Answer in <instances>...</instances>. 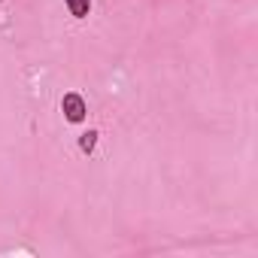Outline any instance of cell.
I'll return each mask as SVG.
<instances>
[{"instance_id": "obj_1", "label": "cell", "mask_w": 258, "mask_h": 258, "mask_svg": "<svg viewBox=\"0 0 258 258\" xmlns=\"http://www.w3.org/2000/svg\"><path fill=\"white\" fill-rule=\"evenodd\" d=\"M61 112H64V118L70 124H82L85 115H88V103H85V97L79 91H67L61 97Z\"/></svg>"}, {"instance_id": "obj_2", "label": "cell", "mask_w": 258, "mask_h": 258, "mask_svg": "<svg viewBox=\"0 0 258 258\" xmlns=\"http://www.w3.org/2000/svg\"><path fill=\"white\" fill-rule=\"evenodd\" d=\"M64 7L73 19H88L91 13V0H64Z\"/></svg>"}, {"instance_id": "obj_3", "label": "cell", "mask_w": 258, "mask_h": 258, "mask_svg": "<svg viewBox=\"0 0 258 258\" xmlns=\"http://www.w3.org/2000/svg\"><path fill=\"white\" fill-rule=\"evenodd\" d=\"M97 137H100V134L94 131V127H88L85 134H79V152H82V155H91L94 146H97Z\"/></svg>"}]
</instances>
